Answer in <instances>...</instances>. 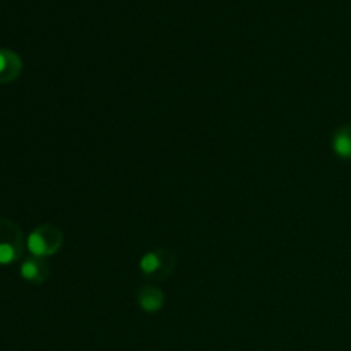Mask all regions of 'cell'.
Masks as SVG:
<instances>
[{"label": "cell", "mask_w": 351, "mask_h": 351, "mask_svg": "<svg viewBox=\"0 0 351 351\" xmlns=\"http://www.w3.org/2000/svg\"><path fill=\"white\" fill-rule=\"evenodd\" d=\"M137 305L141 307V311L146 312V314H156L161 308L165 307V300H167V295L156 287H151V285H143L139 287L136 293Z\"/></svg>", "instance_id": "4"}, {"label": "cell", "mask_w": 351, "mask_h": 351, "mask_svg": "<svg viewBox=\"0 0 351 351\" xmlns=\"http://www.w3.org/2000/svg\"><path fill=\"white\" fill-rule=\"evenodd\" d=\"M24 250L23 232L16 223L0 218V266L16 263Z\"/></svg>", "instance_id": "3"}, {"label": "cell", "mask_w": 351, "mask_h": 351, "mask_svg": "<svg viewBox=\"0 0 351 351\" xmlns=\"http://www.w3.org/2000/svg\"><path fill=\"white\" fill-rule=\"evenodd\" d=\"M21 58L14 51L0 50V82H12L16 81L17 75L21 74Z\"/></svg>", "instance_id": "6"}, {"label": "cell", "mask_w": 351, "mask_h": 351, "mask_svg": "<svg viewBox=\"0 0 351 351\" xmlns=\"http://www.w3.org/2000/svg\"><path fill=\"white\" fill-rule=\"evenodd\" d=\"M177 266V254L170 249L149 250L139 259V271L146 280L165 281Z\"/></svg>", "instance_id": "1"}, {"label": "cell", "mask_w": 351, "mask_h": 351, "mask_svg": "<svg viewBox=\"0 0 351 351\" xmlns=\"http://www.w3.org/2000/svg\"><path fill=\"white\" fill-rule=\"evenodd\" d=\"M64 243V233L58 226L41 225L34 228L26 239V249L29 250L33 257H50L60 250Z\"/></svg>", "instance_id": "2"}, {"label": "cell", "mask_w": 351, "mask_h": 351, "mask_svg": "<svg viewBox=\"0 0 351 351\" xmlns=\"http://www.w3.org/2000/svg\"><path fill=\"white\" fill-rule=\"evenodd\" d=\"M332 151L341 160H351V123L339 127L331 141Z\"/></svg>", "instance_id": "7"}, {"label": "cell", "mask_w": 351, "mask_h": 351, "mask_svg": "<svg viewBox=\"0 0 351 351\" xmlns=\"http://www.w3.org/2000/svg\"><path fill=\"white\" fill-rule=\"evenodd\" d=\"M21 278L29 283L34 285H43L45 281L48 280V274H50V269H48V264L45 263V259H40V257H27V259L23 261L21 264Z\"/></svg>", "instance_id": "5"}]
</instances>
